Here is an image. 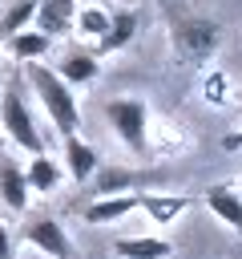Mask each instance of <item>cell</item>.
<instances>
[{"label":"cell","instance_id":"17","mask_svg":"<svg viewBox=\"0 0 242 259\" xmlns=\"http://www.w3.org/2000/svg\"><path fill=\"white\" fill-rule=\"evenodd\" d=\"M32 16H36V0H12V4L4 8V16H0V36L8 40V36H16V32H24V28L32 24Z\"/></svg>","mask_w":242,"mask_h":259},{"label":"cell","instance_id":"19","mask_svg":"<svg viewBox=\"0 0 242 259\" xmlns=\"http://www.w3.org/2000/svg\"><path fill=\"white\" fill-rule=\"evenodd\" d=\"M0 259H12V235L4 223H0Z\"/></svg>","mask_w":242,"mask_h":259},{"label":"cell","instance_id":"12","mask_svg":"<svg viewBox=\"0 0 242 259\" xmlns=\"http://www.w3.org/2000/svg\"><path fill=\"white\" fill-rule=\"evenodd\" d=\"M206 206H210L234 235H242V194H238L234 186H226V182H222V186H210V190H206Z\"/></svg>","mask_w":242,"mask_h":259},{"label":"cell","instance_id":"15","mask_svg":"<svg viewBox=\"0 0 242 259\" xmlns=\"http://www.w3.org/2000/svg\"><path fill=\"white\" fill-rule=\"evenodd\" d=\"M137 210H145L157 227H165L182 210H190V198L186 194H137Z\"/></svg>","mask_w":242,"mask_h":259},{"label":"cell","instance_id":"9","mask_svg":"<svg viewBox=\"0 0 242 259\" xmlns=\"http://www.w3.org/2000/svg\"><path fill=\"white\" fill-rule=\"evenodd\" d=\"M133 36H137V12L133 8H117V12H109V28L97 40V53H121Z\"/></svg>","mask_w":242,"mask_h":259},{"label":"cell","instance_id":"8","mask_svg":"<svg viewBox=\"0 0 242 259\" xmlns=\"http://www.w3.org/2000/svg\"><path fill=\"white\" fill-rule=\"evenodd\" d=\"M65 178V166L52 158V154H32V162L24 166V182H28V194H52Z\"/></svg>","mask_w":242,"mask_h":259},{"label":"cell","instance_id":"16","mask_svg":"<svg viewBox=\"0 0 242 259\" xmlns=\"http://www.w3.org/2000/svg\"><path fill=\"white\" fill-rule=\"evenodd\" d=\"M48 49H52V40L44 36V32H36V28H24V32H16V36H8V53L16 57V61H44L48 57Z\"/></svg>","mask_w":242,"mask_h":259},{"label":"cell","instance_id":"14","mask_svg":"<svg viewBox=\"0 0 242 259\" xmlns=\"http://www.w3.org/2000/svg\"><path fill=\"white\" fill-rule=\"evenodd\" d=\"M113 251L121 259H169L173 255V243L169 239H157V235H129V239H117Z\"/></svg>","mask_w":242,"mask_h":259},{"label":"cell","instance_id":"1","mask_svg":"<svg viewBox=\"0 0 242 259\" xmlns=\"http://www.w3.org/2000/svg\"><path fill=\"white\" fill-rule=\"evenodd\" d=\"M24 81H28L32 97L44 105L52 130H56L60 138H73V134L81 130V105H77L73 89H69V85L44 65V61H28V65H24Z\"/></svg>","mask_w":242,"mask_h":259},{"label":"cell","instance_id":"3","mask_svg":"<svg viewBox=\"0 0 242 259\" xmlns=\"http://www.w3.org/2000/svg\"><path fill=\"white\" fill-rule=\"evenodd\" d=\"M105 117H109L113 134L125 142V150L145 158V150H149V105L141 97H113L105 105Z\"/></svg>","mask_w":242,"mask_h":259},{"label":"cell","instance_id":"21","mask_svg":"<svg viewBox=\"0 0 242 259\" xmlns=\"http://www.w3.org/2000/svg\"><path fill=\"white\" fill-rule=\"evenodd\" d=\"M0 85H4V73H0Z\"/></svg>","mask_w":242,"mask_h":259},{"label":"cell","instance_id":"2","mask_svg":"<svg viewBox=\"0 0 242 259\" xmlns=\"http://www.w3.org/2000/svg\"><path fill=\"white\" fill-rule=\"evenodd\" d=\"M0 130L20 150L44 154V134L36 130V117L28 109V97H24V81L20 77H12L8 85H0Z\"/></svg>","mask_w":242,"mask_h":259},{"label":"cell","instance_id":"10","mask_svg":"<svg viewBox=\"0 0 242 259\" xmlns=\"http://www.w3.org/2000/svg\"><path fill=\"white\" fill-rule=\"evenodd\" d=\"M97 150L89 146V142H81V134H73V138H65V170H69V178L73 182H89L93 174H97Z\"/></svg>","mask_w":242,"mask_h":259},{"label":"cell","instance_id":"13","mask_svg":"<svg viewBox=\"0 0 242 259\" xmlns=\"http://www.w3.org/2000/svg\"><path fill=\"white\" fill-rule=\"evenodd\" d=\"M133 210H137V194H109V198H93V202L85 206V223L105 227V223H117V219H125V214H133Z\"/></svg>","mask_w":242,"mask_h":259},{"label":"cell","instance_id":"18","mask_svg":"<svg viewBox=\"0 0 242 259\" xmlns=\"http://www.w3.org/2000/svg\"><path fill=\"white\" fill-rule=\"evenodd\" d=\"M73 28L81 32V36H105V28H109V12L101 8V4H93V8H77V16H73Z\"/></svg>","mask_w":242,"mask_h":259},{"label":"cell","instance_id":"7","mask_svg":"<svg viewBox=\"0 0 242 259\" xmlns=\"http://www.w3.org/2000/svg\"><path fill=\"white\" fill-rule=\"evenodd\" d=\"M0 202L12 214L28 210V182H24V166H16L12 158H0Z\"/></svg>","mask_w":242,"mask_h":259},{"label":"cell","instance_id":"5","mask_svg":"<svg viewBox=\"0 0 242 259\" xmlns=\"http://www.w3.org/2000/svg\"><path fill=\"white\" fill-rule=\"evenodd\" d=\"M69 89H77V85H89V81H97V73H101V65H97V53H89V49H81V45H73V49H65V57H60V65L52 69Z\"/></svg>","mask_w":242,"mask_h":259},{"label":"cell","instance_id":"4","mask_svg":"<svg viewBox=\"0 0 242 259\" xmlns=\"http://www.w3.org/2000/svg\"><path fill=\"white\" fill-rule=\"evenodd\" d=\"M20 239H24L28 247H36L40 255H48V259H77V247H73L69 231H65L56 219H48V214L28 219V223L20 227Z\"/></svg>","mask_w":242,"mask_h":259},{"label":"cell","instance_id":"6","mask_svg":"<svg viewBox=\"0 0 242 259\" xmlns=\"http://www.w3.org/2000/svg\"><path fill=\"white\" fill-rule=\"evenodd\" d=\"M73 16H77V0H36V32H44L48 40L52 36H65L73 28Z\"/></svg>","mask_w":242,"mask_h":259},{"label":"cell","instance_id":"11","mask_svg":"<svg viewBox=\"0 0 242 259\" xmlns=\"http://www.w3.org/2000/svg\"><path fill=\"white\" fill-rule=\"evenodd\" d=\"M93 182H97V198H109V194H129L133 186H141V182H145V174H141V170H125V166L109 162V166H97Z\"/></svg>","mask_w":242,"mask_h":259},{"label":"cell","instance_id":"20","mask_svg":"<svg viewBox=\"0 0 242 259\" xmlns=\"http://www.w3.org/2000/svg\"><path fill=\"white\" fill-rule=\"evenodd\" d=\"M222 146H226V150H242V130H238V134H226Z\"/></svg>","mask_w":242,"mask_h":259}]
</instances>
